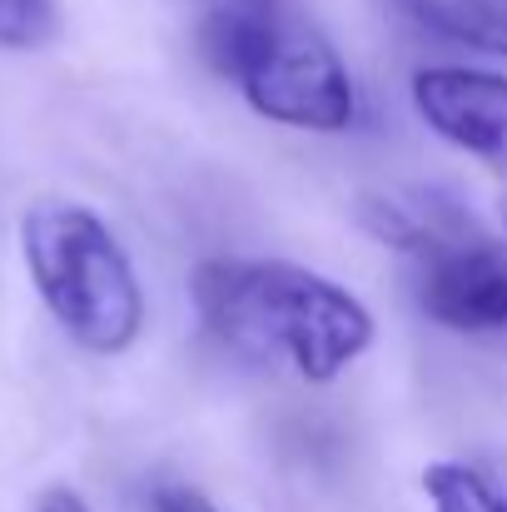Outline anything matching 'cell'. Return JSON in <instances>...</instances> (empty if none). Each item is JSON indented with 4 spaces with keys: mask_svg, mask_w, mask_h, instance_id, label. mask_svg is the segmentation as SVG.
I'll return each mask as SVG.
<instances>
[{
    "mask_svg": "<svg viewBox=\"0 0 507 512\" xmlns=\"http://www.w3.org/2000/svg\"><path fill=\"white\" fill-rule=\"evenodd\" d=\"M363 224L413 259V299L428 324L463 339H507V239L408 199H368Z\"/></svg>",
    "mask_w": 507,
    "mask_h": 512,
    "instance_id": "cell-4",
    "label": "cell"
},
{
    "mask_svg": "<svg viewBox=\"0 0 507 512\" xmlns=\"http://www.w3.org/2000/svg\"><path fill=\"white\" fill-rule=\"evenodd\" d=\"M498 224H503V239H507V189L498 194Z\"/></svg>",
    "mask_w": 507,
    "mask_h": 512,
    "instance_id": "cell-11",
    "label": "cell"
},
{
    "mask_svg": "<svg viewBox=\"0 0 507 512\" xmlns=\"http://www.w3.org/2000/svg\"><path fill=\"white\" fill-rule=\"evenodd\" d=\"M60 30L65 15L55 0H0V50H45Z\"/></svg>",
    "mask_w": 507,
    "mask_h": 512,
    "instance_id": "cell-8",
    "label": "cell"
},
{
    "mask_svg": "<svg viewBox=\"0 0 507 512\" xmlns=\"http://www.w3.org/2000/svg\"><path fill=\"white\" fill-rule=\"evenodd\" d=\"M408 100L428 135L507 174V75L483 65H418Z\"/></svg>",
    "mask_w": 507,
    "mask_h": 512,
    "instance_id": "cell-5",
    "label": "cell"
},
{
    "mask_svg": "<svg viewBox=\"0 0 507 512\" xmlns=\"http://www.w3.org/2000/svg\"><path fill=\"white\" fill-rule=\"evenodd\" d=\"M150 512H219L204 493H194V488H184V483H160L155 493H150Z\"/></svg>",
    "mask_w": 507,
    "mask_h": 512,
    "instance_id": "cell-9",
    "label": "cell"
},
{
    "mask_svg": "<svg viewBox=\"0 0 507 512\" xmlns=\"http://www.w3.org/2000/svg\"><path fill=\"white\" fill-rule=\"evenodd\" d=\"M189 299L229 353L279 363L304 383L343 378L378 339L373 309L348 284L289 259L214 254L194 264Z\"/></svg>",
    "mask_w": 507,
    "mask_h": 512,
    "instance_id": "cell-1",
    "label": "cell"
},
{
    "mask_svg": "<svg viewBox=\"0 0 507 512\" xmlns=\"http://www.w3.org/2000/svg\"><path fill=\"white\" fill-rule=\"evenodd\" d=\"M30 512H90V503H85L75 488L55 483V488H45V493L35 498V508H30Z\"/></svg>",
    "mask_w": 507,
    "mask_h": 512,
    "instance_id": "cell-10",
    "label": "cell"
},
{
    "mask_svg": "<svg viewBox=\"0 0 507 512\" xmlns=\"http://www.w3.org/2000/svg\"><path fill=\"white\" fill-rule=\"evenodd\" d=\"M423 498L433 512H507V488L473 463L443 458L423 468Z\"/></svg>",
    "mask_w": 507,
    "mask_h": 512,
    "instance_id": "cell-7",
    "label": "cell"
},
{
    "mask_svg": "<svg viewBox=\"0 0 507 512\" xmlns=\"http://www.w3.org/2000/svg\"><path fill=\"white\" fill-rule=\"evenodd\" d=\"M199 55L269 125L343 135L358 120V85L334 40L284 0H219L199 20Z\"/></svg>",
    "mask_w": 507,
    "mask_h": 512,
    "instance_id": "cell-2",
    "label": "cell"
},
{
    "mask_svg": "<svg viewBox=\"0 0 507 512\" xmlns=\"http://www.w3.org/2000/svg\"><path fill=\"white\" fill-rule=\"evenodd\" d=\"M388 10L428 40L507 60V0H388Z\"/></svg>",
    "mask_w": 507,
    "mask_h": 512,
    "instance_id": "cell-6",
    "label": "cell"
},
{
    "mask_svg": "<svg viewBox=\"0 0 507 512\" xmlns=\"http://www.w3.org/2000/svg\"><path fill=\"white\" fill-rule=\"evenodd\" d=\"M20 259L35 299L75 348L120 358L140 343L150 319L140 269L90 204L35 199L20 214Z\"/></svg>",
    "mask_w": 507,
    "mask_h": 512,
    "instance_id": "cell-3",
    "label": "cell"
}]
</instances>
